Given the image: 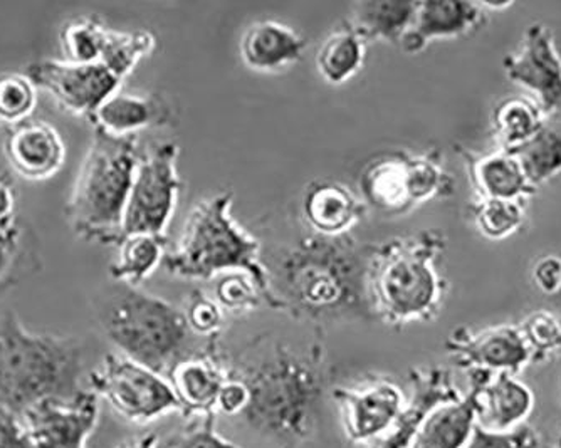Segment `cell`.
<instances>
[{
  "label": "cell",
  "mask_w": 561,
  "mask_h": 448,
  "mask_svg": "<svg viewBox=\"0 0 561 448\" xmlns=\"http://www.w3.org/2000/svg\"><path fill=\"white\" fill-rule=\"evenodd\" d=\"M462 158L469 180L476 192V198H501V200L528 202L538 194L526 179L525 170L515 154L496 150L488 153L456 147Z\"/></svg>",
  "instance_id": "44dd1931"
},
{
  "label": "cell",
  "mask_w": 561,
  "mask_h": 448,
  "mask_svg": "<svg viewBox=\"0 0 561 448\" xmlns=\"http://www.w3.org/2000/svg\"><path fill=\"white\" fill-rule=\"evenodd\" d=\"M305 37L289 25L271 19L252 22L242 34L239 53L252 71L274 72L288 68L302 58Z\"/></svg>",
  "instance_id": "603a6c76"
},
{
  "label": "cell",
  "mask_w": 561,
  "mask_h": 448,
  "mask_svg": "<svg viewBox=\"0 0 561 448\" xmlns=\"http://www.w3.org/2000/svg\"><path fill=\"white\" fill-rule=\"evenodd\" d=\"M4 154L15 175L30 182H44L61 172L68 148L61 134L44 119H27L9 128Z\"/></svg>",
  "instance_id": "9a60e30c"
},
{
  "label": "cell",
  "mask_w": 561,
  "mask_h": 448,
  "mask_svg": "<svg viewBox=\"0 0 561 448\" xmlns=\"http://www.w3.org/2000/svg\"><path fill=\"white\" fill-rule=\"evenodd\" d=\"M407 172L409 192L415 208L437 198H449L456 192V182L444 166L443 158L437 150L419 154L409 153Z\"/></svg>",
  "instance_id": "4dcf8cb0"
},
{
  "label": "cell",
  "mask_w": 561,
  "mask_h": 448,
  "mask_svg": "<svg viewBox=\"0 0 561 448\" xmlns=\"http://www.w3.org/2000/svg\"><path fill=\"white\" fill-rule=\"evenodd\" d=\"M465 448H551L528 424L510 432H491L476 425Z\"/></svg>",
  "instance_id": "ab89813d"
},
{
  "label": "cell",
  "mask_w": 561,
  "mask_h": 448,
  "mask_svg": "<svg viewBox=\"0 0 561 448\" xmlns=\"http://www.w3.org/2000/svg\"><path fill=\"white\" fill-rule=\"evenodd\" d=\"M503 69L512 83L533 94L547 118L561 113V56L547 24L528 25L518 49L503 59Z\"/></svg>",
  "instance_id": "8fae6325"
},
{
  "label": "cell",
  "mask_w": 561,
  "mask_h": 448,
  "mask_svg": "<svg viewBox=\"0 0 561 448\" xmlns=\"http://www.w3.org/2000/svg\"><path fill=\"white\" fill-rule=\"evenodd\" d=\"M216 301L224 312H251L264 301L263 292L249 274L227 273L216 284Z\"/></svg>",
  "instance_id": "8d00e7d4"
},
{
  "label": "cell",
  "mask_w": 561,
  "mask_h": 448,
  "mask_svg": "<svg viewBox=\"0 0 561 448\" xmlns=\"http://www.w3.org/2000/svg\"><path fill=\"white\" fill-rule=\"evenodd\" d=\"M100 416V397L90 388L72 399H49L25 412L22 424L36 448H84Z\"/></svg>",
  "instance_id": "4fadbf2b"
},
{
  "label": "cell",
  "mask_w": 561,
  "mask_h": 448,
  "mask_svg": "<svg viewBox=\"0 0 561 448\" xmlns=\"http://www.w3.org/2000/svg\"><path fill=\"white\" fill-rule=\"evenodd\" d=\"M22 248L21 227L0 229V284L8 283L18 266L19 254Z\"/></svg>",
  "instance_id": "60d3db41"
},
{
  "label": "cell",
  "mask_w": 561,
  "mask_h": 448,
  "mask_svg": "<svg viewBox=\"0 0 561 448\" xmlns=\"http://www.w3.org/2000/svg\"><path fill=\"white\" fill-rule=\"evenodd\" d=\"M558 448H561V435L560 438H558Z\"/></svg>",
  "instance_id": "7dc6e473"
},
{
  "label": "cell",
  "mask_w": 561,
  "mask_h": 448,
  "mask_svg": "<svg viewBox=\"0 0 561 448\" xmlns=\"http://www.w3.org/2000/svg\"><path fill=\"white\" fill-rule=\"evenodd\" d=\"M444 349L466 374L486 371L518 377L531 363V353L518 324H501L482 331L457 328L447 336Z\"/></svg>",
  "instance_id": "7c38bea8"
},
{
  "label": "cell",
  "mask_w": 561,
  "mask_h": 448,
  "mask_svg": "<svg viewBox=\"0 0 561 448\" xmlns=\"http://www.w3.org/2000/svg\"><path fill=\"white\" fill-rule=\"evenodd\" d=\"M15 185L8 172L0 175V229L15 226Z\"/></svg>",
  "instance_id": "f6af8a7d"
},
{
  "label": "cell",
  "mask_w": 561,
  "mask_h": 448,
  "mask_svg": "<svg viewBox=\"0 0 561 448\" xmlns=\"http://www.w3.org/2000/svg\"><path fill=\"white\" fill-rule=\"evenodd\" d=\"M547 123L543 110L531 96H507L497 101L491 113V134L500 150L515 151L537 137Z\"/></svg>",
  "instance_id": "4316f807"
},
{
  "label": "cell",
  "mask_w": 561,
  "mask_h": 448,
  "mask_svg": "<svg viewBox=\"0 0 561 448\" xmlns=\"http://www.w3.org/2000/svg\"><path fill=\"white\" fill-rule=\"evenodd\" d=\"M531 353V363L551 361L561 355V318L548 309H537L518 324Z\"/></svg>",
  "instance_id": "d590c367"
},
{
  "label": "cell",
  "mask_w": 561,
  "mask_h": 448,
  "mask_svg": "<svg viewBox=\"0 0 561 448\" xmlns=\"http://www.w3.org/2000/svg\"><path fill=\"white\" fill-rule=\"evenodd\" d=\"M229 374L248 387L249 403L241 416L252 430L285 444L311 437L328 384L320 355L274 345Z\"/></svg>",
  "instance_id": "7a4b0ae2"
},
{
  "label": "cell",
  "mask_w": 561,
  "mask_h": 448,
  "mask_svg": "<svg viewBox=\"0 0 561 448\" xmlns=\"http://www.w3.org/2000/svg\"><path fill=\"white\" fill-rule=\"evenodd\" d=\"M249 403V390L244 381L229 374L219 399H217V412L229 416L242 415Z\"/></svg>",
  "instance_id": "7bdbcfd3"
},
{
  "label": "cell",
  "mask_w": 561,
  "mask_h": 448,
  "mask_svg": "<svg viewBox=\"0 0 561 448\" xmlns=\"http://www.w3.org/2000/svg\"><path fill=\"white\" fill-rule=\"evenodd\" d=\"M185 320L195 336L214 337L219 334L224 324V309L216 298L206 291L195 289L188 296L187 308L184 309Z\"/></svg>",
  "instance_id": "f35d334b"
},
{
  "label": "cell",
  "mask_w": 561,
  "mask_h": 448,
  "mask_svg": "<svg viewBox=\"0 0 561 448\" xmlns=\"http://www.w3.org/2000/svg\"><path fill=\"white\" fill-rule=\"evenodd\" d=\"M333 399L342 410L346 437L355 444H367L377 438L383 440L397 424L407 402L399 384L387 378L336 388Z\"/></svg>",
  "instance_id": "5bb4252c"
},
{
  "label": "cell",
  "mask_w": 561,
  "mask_h": 448,
  "mask_svg": "<svg viewBox=\"0 0 561 448\" xmlns=\"http://www.w3.org/2000/svg\"><path fill=\"white\" fill-rule=\"evenodd\" d=\"M141 157L138 137H112L94 129L66 204V219L76 237L94 244H119Z\"/></svg>",
  "instance_id": "8992f818"
},
{
  "label": "cell",
  "mask_w": 561,
  "mask_h": 448,
  "mask_svg": "<svg viewBox=\"0 0 561 448\" xmlns=\"http://www.w3.org/2000/svg\"><path fill=\"white\" fill-rule=\"evenodd\" d=\"M409 381L412 388L411 400L405 402L397 424L378 448H409L415 432L432 410L465 397L461 388L454 381L453 374L444 366L412 368L409 371Z\"/></svg>",
  "instance_id": "ac0fdd59"
},
{
  "label": "cell",
  "mask_w": 561,
  "mask_h": 448,
  "mask_svg": "<svg viewBox=\"0 0 561 448\" xmlns=\"http://www.w3.org/2000/svg\"><path fill=\"white\" fill-rule=\"evenodd\" d=\"M528 202L501 200V198H476L471 217L476 229L488 241H503L522 229L526 220Z\"/></svg>",
  "instance_id": "836d02e7"
},
{
  "label": "cell",
  "mask_w": 561,
  "mask_h": 448,
  "mask_svg": "<svg viewBox=\"0 0 561 448\" xmlns=\"http://www.w3.org/2000/svg\"><path fill=\"white\" fill-rule=\"evenodd\" d=\"M533 283L543 295L554 296L561 291V257L547 254L538 259L533 266Z\"/></svg>",
  "instance_id": "b9f144b4"
},
{
  "label": "cell",
  "mask_w": 561,
  "mask_h": 448,
  "mask_svg": "<svg viewBox=\"0 0 561 448\" xmlns=\"http://www.w3.org/2000/svg\"><path fill=\"white\" fill-rule=\"evenodd\" d=\"M510 153L518 158L533 187L540 188L561 175V125L547 123L537 137Z\"/></svg>",
  "instance_id": "f546056e"
},
{
  "label": "cell",
  "mask_w": 561,
  "mask_h": 448,
  "mask_svg": "<svg viewBox=\"0 0 561 448\" xmlns=\"http://www.w3.org/2000/svg\"><path fill=\"white\" fill-rule=\"evenodd\" d=\"M367 43L348 24L331 33L317 53V69L324 83L342 87L364 68Z\"/></svg>",
  "instance_id": "f1b7e54d"
},
{
  "label": "cell",
  "mask_w": 561,
  "mask_h": 448,
  "mask_svg": "<svg viewBox=\"0 0 561 448\" xmlns=\"http://www.w3.org/2000/svg\"><path fill=\"white\" fill-rule=\"evenodd\" d=\"M169 381L185 416L217 413V399L229 378L226 366L213 355H194L176 363Z\"/></svg>",
  "instance_id": "cb8c5ba5"
},
{
  "label": "cell",
  "mask_w": 561,
  "mask_h": 448,
  "mask_svg": "<svg viewBox=\"0 0 561 448\" xmlns=\"http://www.w3.org/2000/svg\"><path fill=\"white\" fill-rule=\"evenodd\" d=\"M360 195L335 180H314L301 198V217L317 236H348L367 216Z\"/></svg>",
  "instance_id": "ffe728a7"
},
{
  "label": "cell",
  "mask_w": 561,
  "mask_h": 448,
  "mask_svg": "<svg viewBox=\"0 0 561 448\" xmlns=\"http://www.w3.org/2000/svg\"><path fill=\"white\" fill-rule=\"evenodd\" d=\"M156 49L157 37L150 31H116L108 27L100 62L125 81L141 59L150 58Z\"/></svg>",
  "instance_id": "1f68e13d"
},
{
  "label": "cell",
  "mask_w": 561,
  "mask_h": 448,
  "mask_svg": "<svg viewBox=\"0 0 561 448\" xmlns=\"http://www.w3.org/2000/svg\"><path fill=\"white\" fill-rule=\"evenodd\" d=\"M108 25L96 15H83L66 22L59 33L62 59L75 65L101 61Z\"/></svg>",
  "instance_id": "d6a6232c"
},
{
  "label": "cell",
  "mask_w": 561,
  "mask_h": 448,
  "mask_svg": "<svg viewBox=\"0 0 561 448\" xmlns=\"http://www.w3.org/2000/svg\"><path fill=\"white\" fill-rule=\"evenodd\" d=\"M160 440L156 434L144 435V437L131 440L130 444L123 445L122 448H159Z\"/></svg>",
  "instance_id": "bcb514c9"
},
{
  "label": "cell",
  "mask_w": 561,
  "mask_h": 448,
  "mask_svg": "<svg viewBox=\"0 0 561 448\" xmlns=\"http://www.w3.org/2000/svg\"><path fill=\"white\" fill-rule=\"evenodd\" d=\"M232 192H220L198 202L184 223L179 244L163 257L170 276L209 280L227 273H245L263 292L264 302L279 311L271 286L270 269L261 261L260 239L251 236L232 217Z\"/></svg>",
  "instance_id": "5b68a950"
},
{
  "label": "cell",
  "mask_w": 561,
  "mask_h": 448,
  "mask_svg": "<svg viewBox=\"0 0 561 448\" xmlns=\"http://www.w3.org/2000/svg\"><path fill=\"white\" fill-rule=\"evenodd\" d=\"M25 74L46 91L62 112L91 119L94 113L122 90L123 81L101 62L75 65L65 59L31 62Z\"/></svg>",
  "instance_id": "30bf717a"
},
{
  "label": "cell",
  "mask_w": 561,
  "mask_h": 448,
  "mask_svg": "<svg viewBox=\"0 0 561 448\" xmlns=\"http://www.w3.org/2000/svg\"><path fill=\"white\" fill-rule=\"evenodd\" d=\"M39 90L25 72L0 74V123L9 128L27 122L36 112Z\"/></svg>",
  "instance_id": "e575fe53"
},
{
  "label": "cell",
  "mask_w": 561,
  "mask_h": 448,
  "mask_svg": "<svg viewBox=\"0 0 561 448\" xmlns=\"http://www.w3.org/2000/svg\"><path fill=\"white\" fill-rule=\"evenodd\" d=\"M118 255L110 266V277L115 283L140 287L163 264L167 239L150 233H131L123 237Z\"/></svg>",
  "instance_id": "83f0119b"
},
{
  "label": "cell",
  "mask_w": 561,
  "mask_h": 448,
  "mask_svg": "<svg viewBox=\"0 0 561 448\" xmlns=\"http://www.w3.org/2000/svg\"><path fill=\"white\" fill-rule=\"evenodd\" d=\"M84 353L75 337L34 333L0 314V413L22 420L37 403L83 391Z\"/></svg>",
  "instance_id": "277c9868"
},
{
  "label": "cell",
  "mask_w": 561,
  "mask_h": 448,
  "mask_svg": "<svg viewBox=\"0 0 561 448\" xmlns=\"http://www.w3.org/2000/svg\"><path fill=\"white\" fill-rule=\"evenodd\" d=\"M478 425V393L469 388L461 400L432 410L409 448H465Z\"/></svg>",
  "instance_id": "d4e9b609"
},
{
  "label": "cell",
  "mask_w": 561,
  "mask_h": 448,
  "mask_svg": "<svg viewBox=\"0 0 561 448\" xmlns=\"http://www.w3.org/2000/svg\"><path fill=\"white\" fill-rule=\"evenodd\" d=\"M446 248V236L427 229L396 237L368 251L367 298L371 315L393 328L436 320L449 291L439 271Z\"/></svg>",
  "instance_id": "3957f363"
},
{
  "label": "cell",
  "mask_w": 561,
  "mask_h": 448,
  "mask_svg": "<svg viewBox=\"0 0 561 448\" xmlns=\"http://www.w3.org/2000/svg\"><path fill=\"white\" fill-rule=\"evenodd\" d=\"M88 388L134 424H150L169 413L182 412L169 378L119 353L106 355L88 375Z\"/></svg>",
  "instance_id": "ba28073f"
},
{
  "label": "cell",
  "mask_w": 561,
  "mask_h": 448,
  "mask_svg": "<svg viewBox=\"0 0 561 448\" xmlns=\"http://www.w3.org/2000/svg\"><path fill=\"white\" fill-rule=\"evenodd\" d=\"M179 154V145L165 141L141 157L123 216V237L150 233L167 239L182 191Z\"/></svg>",
  "instance_id": "9c48e42d"
},
{
  "label": "cell",
  "mask_w": 561,
  "mask_h": 448,
  "mask_svg": "<svg viewBox=\"0 0 561 448\" xmlns=\"http://www.w3.org/2000/svg\"><path fill=\"white\" fill-rule=\"evenodd\" d=\"M367 261L352 237H302L270 269L279 311L311 323L370 318Z\"/></svg>",
  "instance_id": "6da1fadb"
},
{
  "label": "cell",
  "mask_w": 561,
  "mask_h": 448,
  "mask_svg": "<svg viewBox=\"0 0 561 448\" xmlns=\"http://www.w3.org/2000/svg\"><path fill=\"white\" fill-rule=\"evenodd\" d=\"M419 2L412 0H362L352 5L346 24L365 43L397 44L414 24Z\"/></svg>",
  "instance_id": "484cf974"
},
{
  "label": "cell",
  "mask_w": 561,
  "mask_h": 448,
  "mask_svg": "<svg viewBox=\"0 0 561 448\" xmlns=\"http://www.w3.org/2000/svg\"><path fill=\"white\" fill-rule=\"evenodd\" d=\"M0 448H36L21 420L0 413Z\"/></svg>",
  "instance_id": "ee69618b"
},
{
  "label": "cell",
  "mask_w": 561,
  "mask_h": 448,
  "mask_svg": "<svg viewBox=\"0 0 561 448\" xmlns=\"http://www.w3.org/2000/svg\"><path fill=\"white\" fill-rule=\"evenodd\" d=\"M100 323L119 355L169 377L176 363L191 358L195 336L179 309L140 287L115 283L100 306Z\"/></svg>",
  "instance_id": "52a82bcc"
},
{
  "label": "cell",
  "mask_w": 561,
  "mask_h": 448,
  "mask_svg": "<svg viewBox=\"0 0 561 448\" xmlns=\"http://www.w3.org/2000/svg\"><path fill=\"white\" fill-rule=\"evenodd\" d=\"M90 122L94 129L112 137H138L144 129L172 125L173 110L163 96L118 91L94 113Z\"/></svg>",
  "instance_id": "7402d4cb"
},
{
  "label": "cell",
  "mask_w": 561,
  "mask_h": 448,
  "mask_svg": "<svg viewBox=\"0 0 561 448\" xmlns=\"http://www.w3.org/2000/svg\"><path fill=\"white\" fill-rule=\"evenodd\" d=\"M490 12L481 2L425 0L419 2L414 24L400 41L405 55H419L432 41L457 39L481 30Z\"/></svg>",
  "instance_id": "e0dca14e"
},
{
  "label": "cell",
  "mask_w": 561,
  "mask_h": 448,
  "mask_svg": "<svg viewBox=\"0 0 561 448\" xmlns=\"http://www.w3.org/2000/svg\"><path fill=\"white\" fill-rule=\"evenodd\" d=\"M409 151L390 150L375 154L358 176L360 198L383 217H403L414 212L407 172Z\"/></svg>",
  "instance_id": "d6986e66"
},
{
  "label": "cell",
  "mask_w": 561,
  "mask_h": 448,
  "mask_svg": "<svg viewBox=\"0 0 561 448\" xmlns=\"http://www.w3.org/2000/svg\"><path fill=\"white\" fill-rule=\"evenodd\" d=\"M469 388L478 393V425L491 432L522 427L535 410V394L516 375L468 371Z\"/></svg>",
  "instance_id": "2e32d148"
},
{
  "label": "cell",
  "mask_w": 561,
  "mask_h": 448,
  "mask_svg": "<svg viewBox=\"0 0 561 448\" xmlns=\"http://www.w3.org/2000/svg\"><path fill=\"white\" fill-rule=\"evenodd\" d=\"M187 427L176 432L159 448H242L216 430V413L191 416Z\"/></svg>",
  "instance_id": "74e56055"
}]
</instances>
